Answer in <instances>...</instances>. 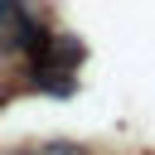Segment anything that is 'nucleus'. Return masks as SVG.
I'll list each match as a JSON object with an SVG mask.
<instances>
[{
	"mask_svg": "<svg viewBox=\"0 0 155 155\" xmlns=\"http://www.w3.org/2000/svg\"><path fill=\"white\" fill-rule=\"evenodd\" d=\"M39 155H87L82 145H73V140H53V145H44Z\"/></svg>",
	"mask_w": 155,
	"mask_h": 155,
	"instance_id": "obj_2",
	"label": "nucleus"
},
{
	"mask_svg": "<svg viewBox=\"0 0 155 155\" xmlns=\"http://www.w3.org/2000/svg\"><path fill=\"white\" fill-rule=\"evenodd\" d=\"M0 102H5V92H0Z\"/></svg>",
	"mask_w": 155,
	"mask_h": 155,
	"instance_id": "obj_3",
	"label": "nucleus"
},
{
	"mask_svg": "<svg viewBox=\"0 0 155 155\" xmlns=\"http://www.w3.org/2000/svg\"><path fill=\"white\" fill-rule=\"evenodd\" d=\"M0 44H10V48H29V53H39V48L48 44L44 29L29 19L24 0H0Z\"/></svg>",
	"mask_w": 155,
	"mask_h": 155,
	"instance_id": "obj_1",
	"label": "nucleus"
}]
</instances>
